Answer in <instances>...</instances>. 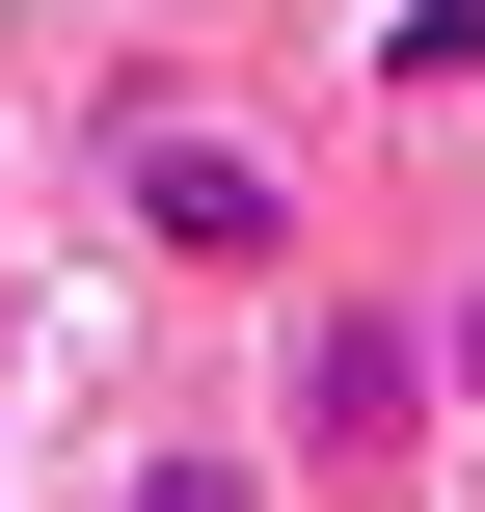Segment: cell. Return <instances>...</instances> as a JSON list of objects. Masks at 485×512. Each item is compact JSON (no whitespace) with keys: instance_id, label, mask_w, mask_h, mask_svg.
Returning <instances> with one entry per match:
<instances>
[{"instance_id":"obj_3","label":"cell","mask_w":485,"mask_h":512,"mask_svg":"<svg viewBox=\"0 0 485 512\" xmlns=\"http://www.w3.org/2000/svg\"><path fill=\"white\" fill-rule=\"evenodd\" d=\"M108 512H270V459H243V432H162V459H135Z\"/></svg>"},{"instance_id":"obj_5","label":"cell","mask_w":485,"mask_h":512,"mask_svg":"<svg viewBox=\"0 0 485 512\" xmlns=\"http://www.w3.org/2000/svg\"><path fill=\"white\" fill-rule=\"evenodd\" d=\"M432 405H485V270H459V324H432Z\"/></svg>"},{"instance_id":"obj_2","label":"cell","mask_w":485,"mask_h":512,"mask_svg":"<svg viewBox=\"0 0 485 512\" xmlns=\"http://www.w3.org/2000/svg\"><path fill=\"white\" fill-rule=\"evenodd\" d=\"M405 432H432V324H405V297H297V378H270V459H297V486H405Z\"/></svg>"},{"instance_id":"obj_4","label":"cell","mask_w":485,"mask_h":512,"mask_svg":"<svg viewBox=\"0 0 485 512\" xmlns=\"http://www.w3.org/2000/svg\"><path fill=\"white\" fill-rule=\"evenodd\" d=\"M378 81H485V0H405V27H378Z\"/></svg>"},{"instance_id":"obj_1","label":"cell","mask_w":485,"mask_h":512,"mask_svg":"<svg viewBox=\"0 0 485 512\" xmlns=\"http://www.w3.org/2000/svg\"><path fill=\"white\" fill-rule=\"evenodd\" d=\"M108 216L162 270H216V297H297V162L216 135V108H108Z\"/></svg>"}]
</instances>
